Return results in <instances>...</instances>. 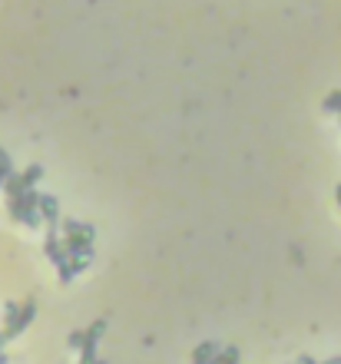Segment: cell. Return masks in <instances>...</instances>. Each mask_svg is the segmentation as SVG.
I'll list each match as a JSON object with an SVG mask.
<instances>
[{
  "label": "cell",
  "instance_id": "6da1fadb",
  "mask_svg": "<svg viewBox=\"0 0 341 364\" xmlns=\"http://www.w3.org/2000/svg\"><path fill=\"white\" fill-rule=\"evenodd\" d=\"M60 232H63L67 255H89L93 258V239H96V228L89 226V222L63 219V222H60Z\"/></svg>",
  "mask_w": 341,
  "mask_h": 364
},
{
  "label": "cell",
  "instance_id": "7a4b0ae2",
  "mask_svg": "<svg viewBox=\"0 0 341 364\" xmlns=\"http://www.w3.org/2000/svg\"><path fill=\"white\" fill-rule=\"evenodd\" d=\"M106 334V318H96L93 325L87 328H80V331H70L67 338V345L73 351H80V364H96V345H100V338Z\"/></svg>",
  "mask_w": 341,
  "mask_h": 364
},
{
  "label": "cell",
  "instance_id": "3957f363",
  "mask_svg": "<svg viewBox=\"0 0 341 364\" xmlns=\"http://www.w3.org/2000/svg\"><path fill=\"white\" fill-rule=\"evenodd\" d=\"M7 215H10V222H17V226H27V228L46 226L44 215H40V192H37V189L24 192L20 199H10V202H7Z\"/></svg>",
  "mask_w": 341,
  "mask_h": 364
},
{
  "label": "cell",
  "instance_id": "277c9868",
  "mask_svg": "<svg viewBox=\"0 0 341 364\" xmlns=\"http://www.w3.org/2000/svg\"><path fill=\"white\" fill-rule=\"evenodd\" d=\"M44 179V166H27L24 172H17V176H10V182L3 185V196H7V202L10 199H20L24 192H30V189H37V182Z\"/></svg>",
  "mask_w": 341,
  "mask_h": 364
},
{
  "label": "cell",
  "instance_id": "5b68a950",
  "mask_svg": "<svg viewBox=\"0 0 341 364\" xmlns=\"http://www.w3.org/2000/svg\"><path fill=\"white\" fill-rule=\"evenodd\" d=\"M33 318H37V298H27V302L20 304V315H17L14 321H7V325L0 328V341H14L17 334L27 331Z\"/></svg>",
  "mask_w": 341,
  "mask_h": 364
},
{
  "label": "cell",
  "instance_id": "8992f818",
  "mask_svg": "<svg viewBox=\"0 0 341 364\" xmlns=\"http://www.w3.org/2000/svg\"><path fill=\"white\" fill-rule=\"evenodd\" d=\"M44 252H46V258L53 262V265H63L67 262V245H63V235H60V228H46V235H44Z\"/></svg>",
  "mask_w": 341,
  "mask_h": 364
},
{
  "label": "cell",
  "instance_id": "52a82bcc",
  "mask_svg": "<svg viewBox=\"0 0 341 364\" xmlns=\"http://www.w3.org/2000/svg\"><path fill=\"white\" fill-rule=\"evenodd\" d=\"M87 265H89V255H70L63 265L57 269V278H60V285H70L76 275L80 272H87Z\"/></svg>",
  "mask_w": 341,
  "mask_h": 364
},
{
  "label": "cell",
  "instance_id": "ba28073f",
  "mask_svg": "<svg viewBox=\"0 0 341 364\" xmlns=\"http://www.w3.org/2000/svg\"><path fill=\"white\" fill-rule=\"evenodd\" d=\"M40 215H44L46 228H60V202H57V196L40 192Z\"/></svg>",
  "mask_w": 341,
  "mask_h": 364
},
{
  "label": "cell",
  "instance_id": "9c48e42d",
  "mask_svg": "<svg viewBox=\"0 0 341 364\" xmlns=\"http://www.w3.org/2000/svg\"><path fill=\"white\" fill-rule=\"evenodd\" d=\"M219 341H202L199 348L193 351V364H212L216 358H219Z\"/></svg>",
  "mask_w": 341,
  "mask_h": 364
},
{
  "label": "cell",
  "instance_id": "30bf717a",
  "mask_svg": "<svg viewBox=\"0 0 341 364\" xmlns=\"http://www.w3.org/2000/svg\"><path fill=\"white\" fill-rule=\"evenodd\" d=\"M10 176H17V172H14V159H10V152H7V156L0 159V192H3V185L10 182Z\"/></svg>",
  "mask_w": 341,
  "mask_h": 364
},
{
  "label": "cell",
  "instance_id": "8fae6325",
  "mask_svg": "<svg viewBox=\"0 0 341 364\" xmlns=\"http://www.w3.org/2000/svg\"><path fill=\"white\" fill-rule=\"evenodd\" d=\"M322 107H325V113H338V116H341V90H331V93H328Z\"/></svg>",
  "mask_w": 341,
  "mask_h": 364
},
{
  "label": "cell",
  "instance_id": "7c38bea8",
  "mask_svg": "<svg viewBox=\"0 0 341 364\" xmlns=\"http://www.w3.org/2000/svg\"><path fill=\"white\" fill-rule=\"evenodd\" d=\"M238 348H222L219 351V358H216V364H238Z\"/></svg>",
  "mask_w": 341,
  "mask_h": 364
},
{
  "label": "cell",
  "instance_id": "4fadbf2b",
  "mask_svg": "<svg viewBox=\"0 0 341 364\" xmlns=\"http://www.w3.org/2000/svg\"><path fill=\"white\" fill-rule=\"evenodd\" d=\"M17 315H20V304H17V302H7V304H3V325H7V321H14Z\"/></svg>",
  "mask_w": 341,
  "mask_h": 364
},
{
  "label": "cell",
  "instance_id": "5bb4252c",
  "mask_svg": "<svg viewBox=\"0 0 341 364\" xmlns=\"http://www.w3.org/2000/svg\"><path fill=\"white\" fill-rule=\"evenodd\" d=\"M292 364H318V361H315V358H308V354H301V358H298V361H292Z\"/></svg>",
  "mask_w": 341,
  "mask_h": 364
},
{
  "label": "cell",
  "instance_id": "9a60e30c",
  "mask_svg": "<svg viewBox=\"0 0 341 364\" xmlns=\"http://www.w3.org/2000/svg\"><path fill=\"white\" fill-rule=\"evenodd\" d=\"M322 364H341V354L338 358H328V361H322Z\"/></svg>",
  "mask_w": 341,
  "mask_h": 364
},
{
  "label": "cell",
  "instance_id": "2e32d148",
  "mask_svg": "<svg viewBox=\"0 0 341 364\" xmlns=\"http://www.w3.org/2000/svg\"><path fill=\"white\" fill-rule=\"evenodd\" d=\"M10 361V358H7V351H0V364H7Z\"/></svg>",
  "mask_w": 341,
  "mask_h": 364
},
{
  "label": "cell",
  "instance_id": "e0dca14e",
  "mask_svg": "<svg viewBox=\"0 0 341 364\" xmlns=\"http://www.w3.org/2000/svg\"><path fill=\"white\" fill-rule=\"evenodd\" d=\"M335 199H338V206H341V182H338V189H335Z\"/></svg>",
  "mask_w": 341,
  "mask_h": 364
},
{
  "label": "cell",
  "instance_id": "ac0fdd59",
  "mask_svg": "<svg viewBox=\"0 0 341 364\" xmlns=\"http://www.w3.org/2000/svg\"><path fill=\"white\" fill-rule=\"evenodd\" d=\"M3 156H7V149H3V146H0V159H3Z\"/></svg>",
  "mask_w": 341,
  "mask_h": 364
},
{
  "label": "cell",
  "instance_id": "d6986e66",
  "mask_svg": "<svg viewBox=\"0 0 341 364\" xmlns=\"http://www.w3.org/2000/svg\"><path fill=\"white\" fill-rule=\"evenodd\" d=\"M0 351H3V341H0Z\"/></svg>",
  "mask_w": 341,
  "mask_h": 364
},
{
  "label": "cell",
  "instance_id": "ffe728a7",
  "mask_svg": "<svg viewBox=\"0 0 341 364\" xmlns=\"http://www.w3.org/2000/svg\"><path fill=\"white\" fill-rule=\"evenodd\" d=\"M96 364H106V361H96Z\"/></svg>",
  "mask_w": 341,
  "mask_h": 364
}]
</instances>
